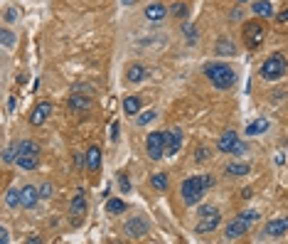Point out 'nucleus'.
<instances>
[{
	"label": "nucleus",
	"mask_w": 288,
	"mask_h": 244,
	"mask_svg": "<svg viewBox=\"0 0 288 244\" xmlns=\"http://www.w3.org/2000/svg\"><path fill=\"white\" fill-rule=\"evenodd\" d=\"M123 111H126V116H138L141 114V96H126L123 99Z\"/></svg>",
	"instance_id": "obj_21"
},
{
	"label": "nucleus",
	"mask_w": 288,
	"mask_h": 244,
	"mask_svg": "<svg viewBox=\"0 0 288 244\" xmlns=\"http://www.w3.org/2000/svg\"><path fill=\"white\" fill-rule=\"evenodd\" d=\"M155 116H158V114H155L153 109H150V111H141V114L136 116V126H148V123L153 121Z\"/></svg>",
	"instance_id": "obj_29"
},
{
	"label": "nucleus",
	"mask_w": 288,
	"mask_h": 244,
	"mask_svg": "<svg viewBox=\"0 0 288 244\" xmlns=\"http://www.w3.org/2000/svg\"><path fill=\"white\" fill-rule=\"evenodd\" d=\"M288 69V60L286 55H281V52H276V55H271V57H266L263 64H261L259 74L266 79V82H278L283 74H286Z\"/></svg>",
	"instance_id": "obj_3"
},
{
	"label": "nucleus",
	"mask_w": 288,
	"mask_h": 244,
	"mask_svg": "<svg viewBox=\"0 0 288 244\" xmlns=\"http://www.w3.org/2000/svg\"><path fill=\"white\" fill-rule=\"evenodd\" d=\"M239 217H244V219H246L249 224H256V222H259V217H261V214L256 212V210H244V212L239 214Z\"/></svg>",
	"instance_id": "obj_34"
},
{
	"label": "nucleus",
	"mask_w": 288,
	"mask_h": 244,
	"mask_svg": "<svg viewBox=\"0 0 288 244\" xmlns=\"http://www.w3.org/2000/svg\"><path fill=\"white\" fill-rule=\"evenodd\" d=\"M180 195H182V202L185 205H200L202 197L207 195V187L202 183V175H192V178H187L185 183L180 185Z\"/></svg>",
	"instance_id": "obj_4"
},
{
	"label": "nucleus",
	"mask_w": 288,
	"mask_h": 244,
	"mask_svg": "<svg viewBox=\"0 0 288 244\" xmlns=\"http://www.w3.org/2000/svg\"><path fill=\"white\" fill-rule=\"evenodd\" d=\"M165 133V155L173 158L175 153L180 151L182 146V131L180 128H170V131H163Z\"/></svg>",
	"instance_id": "obj_11"
},
{
	"label": "nucleus",
	"mask_w": 288,
	"mask_h": 244,
	"mask_svg": "<svg viewBox=\"0 0 288 244\" xmlns=\"http://www.w3.org/2000/svg\"><path fill=\"white\" fill-rule=\"evenodd\" d=\"M249 229H251V224H249L244 217H236V219H231L229 224H227V229H224V239H227V242L241 239L244 234H249Z\"/></svg>",
	"instance_id": "obj_10"
},
{
	"label": "nucleus",
	"mask_w": 288,
	"mask_h": 244,
	"mask_svg": "<svg viewBox=\"0 0 288 244\" xmlns=\"http://www.w3.org/2000/svg\"><path fill=\"white\" fill-rule=\"evenodd\" d=\"M121 3H123V5H133L136 0H121Z\"/></svg>",
	"instance_id": "obj_45"
},
{
	"label": "nucleus",
	"mask_w": 288,
	"mask_h": 244,
	"mask_svg": "<svg viewBox=\"0 0 288 244\" xmlns=\"http://www.w3.org/2000/svg\"><path fill=\"white\" fill-rule=\"evenodd\" d=\"M150 185H153L155 190H168V173H155V175L150 178Z\"/></svg>",
	"instance_id": "obj_27"
},
{
	"label": "nucleus",
	"mask_w": 288,
	"mask_h": 244,
	"mask_svg": "<svg viewBox=\"0 0 288 244\" xmlns=\"http://www.w3.org/2000/svg\"><path fill=\"white\" fill-rule=\"evenodd\" d=\"M118 185H121V192H131V183H128L126 173H118Z\"/></svg>",
	"instance_id": "obj_36"
},
{
	"label": "nucleus",
	"mask_w": 288,
	"mask_h": 244,
	"mask_svg": "<svg viewBox=\"0 0 288 244\" xmlns=\"http://www.w3.org/2000/svg\"><path fill=\"white\" fill-rule=\"evenodd\" d=\"M217 148H219L222 153H229V155H241V153L246 151V146L241 143V138H239L234 131H227V133H222V136H219Z\"/></svg>",
	"instance_id": "obj_7"
},
{
	"label": "nucleus",
	"mask_w": 288,
	"mask_h": 244,
	"mask_svg": "<svg viewBox=\"0 0 288 244\" xmlns=\"http://www.w3.org/2000/svg\"><path fill=\"white\" fill-rule=\"evenodd\" d=\"M231 20H241V10H234V13H231Z\"/></svg>",
	"instance_id": "obj_44"
},
{
	"label": "nucleus",
	"mask_w": 288,
	"mask_h": 244,
	"mask_svg": "<svg viewBox=\"0 0 288 244\" xmlns=\"http://www.w3.org/2000/svg\"><path fill=\"white\" fill-rule=\"evenodd\" d=\"M3 20L5 23H18L20 20V10L18 8H5L3 10Z\"/></svg>",
	"instance_id": "obj_30"
},
{
	"label": "nucleus",
	"mask_w": 288,
	"mask_h": 244,
	"mask_svg": "<svg viewBox=\"0 0 288 244\" xmlns=\"http://www.w3.org/2000/svg\"><path fill=\"white\" fill-rule=\"evenodd\" d=\"M74 165H77V168L87 165V153H84V155H82V153H77V155H74Z\"/></svg>",
	"instance_id": "obj_41"
},
{
	"label": "nucleus",
	"mask_w": 288,
	"mask_h": 244,
	"mask_svg": "<svg viewBox=\"0 0 288 244\" xmlns=\"http://www.w3.org/2000/svg\"><path fill=\"white\" fill-rule=\"evenodd\" d=\"M15 165L23 170H35L40 165V146L35 141H20L15 143Z\"/></svg>",
	"instance_id": "obj_2"
},
{
	"label": "nucleus",
	"mask_w": 288,
	"mask_h": 244,
	"mask_svg": "<svg viewBox=\"0 0 288 244\" xmlns=\"http://www.w3.org/2000/svg\"><path fill=\"white\" fill-rule=\"evenodd\" d=\"M69 214H72V224H82L84 214H87V195L84 190H77V195L72 197V205H69Z\"/></svg>",
	"instance_id": "obj_9"
},
{
	"label": "nucleus",
	"mask_w": 288,
	"mask_h": 244,
	"mask_svg": "<svg viewBox=\"0 0 288 244\" xmlns=\"http://www.w3.org/2000/svg\"><path fill=\"white\" fill-rule=\"evenodd\" d=\"M268 126H271V123L266 121V119H256L254 123H249V126H246V136H259V133H266V131H268Z\"/></svg>",
	"instance_id": "obj_25"
},
{
	"label": "nucleus",
	"mask_w": 288,
	"mask_h": 244,
	"mask_svg": "<svg viewBox=\"0 0 288 244\" xmlns=\"http://www.w3.org/2000/svg\"><path fill=\"white\" fill-rule=\"evenodd\" d=\"M170 13H173L175 18H187V15H190V8H187L185 3H173Z\"/></svg>",
	"instance_id": "obj_31"
},
{
	"label": "nucleus",
	"mask_w": 288,
	"mask_h": 244,
	"mask_svg": "<svg viewBox=\"0 0 288 244\" xmlns=\"http://www.w3.org/2000/svg\"><path fill=\"white\" fill-rule=\"evenodd\" d=\"M239 3H246V0H239Z\"/></svg>",
	"instance_id": "obj_46"
},
{
	"label": "nucleus",
	"mask_w": 288,
	"mask_h": 244,
	"mask_svg": "<svg viewBox=\"0 0 288 244\" xmlns=\"http://www.w3.org/2000/svg\"><path fill=\"white\" fill-rule=\"evenodd\" d=\"M251 10H254V15H259V18H273V5H271L268 0H256V3L251 5Z\"/></svg>",
	"instance_id": "obj_24"
},
{
	"label": "nucleus",
	"mask_w": 288,
	"mask_h": 244,
	"mask_svg": "<svg viewBox=\"0 0 288 244\" xmlns=\"http://www.w3.org/2000/svg\"><path fill=\"white\" fill-rule=\"evenodd\" d=\"M8 242H10V232L3 227V229H0V244H8Z\"/></svg>",
	"instance_id": "obj_42"
},
{
	"label": "nucleus",
	"mask_w": 288,
	"mask_h": 244,
	"mask_svg": "<svg viewBox=\"0 0 288 244\" xmlns=\"http://www.w3.org/2000/svg\"><path fill=\"white\" fill-rule=\"evenodd\" d=\"M204 77L212 82L214 89H222V92L231 89L234 82H236L234 69H231L229 64H224V62H207L204 64Z\"/></svg>",
	"instance_id": "obj_1"
},
{
	"label": "nucleus",
	"mask_w": 288,
	"mask_h": 244,
	"mask_svg": "<svg viewBox=\"0 0 288 244\" xmlns=\"http://www.w3.org/2000/svg\"><path fill=\"white\" fill-rule=\"evenodd\" d=\"M214 52L219 57H236V42L231 37H219L214 42Z\"/></svg>",
	"instance_id": "obj_15"
},
{
	"label": "nucleus",
	"mask_w": 288,
	"mask_h": 244,
	"mask_svg": "<svg viewBox=\"0 0 288 244\" xmlns=\"http://www.w3.org/2000/svg\"><path fill=\"white\" fill-rule=\"evenodd\" d=\"M67 104H69V109H72V111H87V109H91V99L84 96V94H77V92L69 96V101H67Z\"/></svg>",
	"instance_id": "obj_18"
},
{
	"label": "nucleus",
	"mask_w": 288,
	"mask_h": 244,
	"mask_svg": "<svg viewBox=\"0 0 288 244\" xmlns=\"http://www.w3.org/2000/svg\"><path fill=\"white\" fill-rule=\"evenodd\" d=\"M123 234L128 237V239H141L148 234V219L141 217V214H136V217H131L126 224H123Z\"/></svg>",
	"instance_id": "obj_8"
},
{
	"label": "nucleus",
	"mask_w": 288,
	"mask_h": 244,
	"mask_svg": "<svg viewBox=\"0 0 288 244\" xmlns=\"http://www.w3.org/2000/svg\"><path fill=\"white\" fill-rule=\"evenodd\" d=\"M50 114H52V104H50V101H40V104L32 109V114H30V123H32V126H42V123L50 119Z\"/></svg>",
	"instance_id": "obj_12"
},
{
	"label": "nucleus",
	"mask_w": 288,
	"mask_h": 244,
	"mask_svg": "<svg viewBox=\"0 0 288 244\" xmlns=\"http://www.w3.org/2000/svg\"><path fill=\"white\" fill-rule=\"evenodd\" d=\"M145 74H148V72H145L143 64H131V67L126 69V79H128L131 84H138V82H143Z\"/></svg>",
	"instance_id": "obj_22"
},
{
	"label": "nucleus",
	"mask_w": 288,
	"mask_h": 244,
	"mask_svg": "<svg viewBox=\"0 0 288 244\" xmlns=\"http://www.w3.org/2000/svg\"><path fill=\"white\" fill-rule=\"evenodd\" d=\"M241 37H244V45H246L249 50H259L261 45H263V40H266L263 23H261V20H249V23L244 25V30H241Z\"/></svg>",
	"instance_id": "obj_5"
},
{
	"label": "nucleus",
	"mask_w": 288,
	"mask_h": 244,
	"mask_svg": "<svg viewBox=\"0 0 288 244\" xmlns=\"http://www.w3.org/2000/svg\"><path fill=\"white\" fill-rule=\"evenodd\" d=\"M182 32H185V37H187V42H190V45H192V42H197V35H200V32H197V28H195L192 23H185V25H182Z\"/></svg>",
	"instance_id": "obj_28"
},
{
	"label": "nucleus",
	"mask_w": 288,
	"mask_h": 244,
	"mask_svg": "<svg viewBox=\"0 0 288 244\" xmlns=\"http://www.w3.org/2000/svg\"><path fill=\"white\" fill-rule=\"evenodd\" d=\"M145 153H148L150 160L165 158V133L163 131H150L145 136Z\"/></svg>",
	"instance_id": "obj_6"
},
{
	"label": "nucleus",
	"mask_w": 288,
	"mask_h": 244,
	"mask_svg": "<svg viewBox=\"0 0 288 244\" xmlns=\"http://www.w3.org/2000/svg\"><path fill=\"white\" fill-rule=\"evenodd\" d=\"M118 133H121V126H118V121H114V123H111V136H109L114 143L118 141Z\"/></svg>",
	"instance_id": "obj_40"
},
{
	"label": "nucleus",
	"mask_w": 288,
	"mask_h": 244,
	"mask_svg": "<svg viewBox=\"0 0 288 244\" xmlns=\"http://www.w3.org/2000/svg\"><path fill=\"white\" fill-rule=\"evenodd\" d=\"M0 42H3V47H13L15 45V35L8 30V28H3L0 30Z\"/></svg>",
	"instance_id": "obj_32"
},
{
	"label": "nucleus",
	"mask_w": 288,
	"mask_h": 244,
	"mask_svg": "<svg viewBox=\"0 0 288 244\" xmlns=\"http://www.w3.org/2000/svg\"><path fill=\"white\" fill-rule=\"evenodd\" d=\"M23 190V210H32V207H37V202H40V187H35V185H25V187H20Z\"/></svg>",
	"instance_id": "obj_16"
},
{
	"label": "nucleus",
	"mask_w": 288,
	"mask_h": 244,
	"mask_svg": "<svg viewBox=\"0 0 288 244\" xmlns=\"http://www.w3.org/2000/svg\"><path fill=\"white\" fill-rule=\"evenodd\" d=\"M165 15H168V8H165L163 3H150V5H145V18H148L150 23H163Z\"/></svg>",
	"instance_id": "obj_17"
},
{
	"label": "nucleus",
	"mask_w": 288,
	"mask_h": 244,
	"mask_svg": "<svg viewBox=\"0 0 288 244\" xmlns=\"http://www.w3.org/2000/svg\"><path fill=\"white\" fill-rule=\"evenodd\" d=\"M207 158H209V148H204V146H202V148H197L195 160H197V163H207Z\"/></svg>",
	"instance_id": "obj_37"
},
{
	"label": "nucleus",
	"mask_w": 288,
	"mask_h": 244,
	"mask_svg": "<svg viewBox=\"0 0 288 244\" xmlns=\"http://www.w3.org/2000/svg\"><path fill=\"white\" fill-rule=\"evenodd\" d=\"M15 146H10V148H5V153H3V163L5 165H10V163H15Z\"/></svg>",
	"instance_id": "obj_35"
},
{
	"label": "nucleus",
	"mask_w": 288,
	"mask_h": 244,
	"mask_svg": "<svg viewBox=\"0 0 288 244\" xmlns=\"http://www.w3.org/2000/svg\"><path fill=\"white\" fill-rule=\"evenodd\" d=\"M222 222V214L214 212V214H207V217H200V222L195 224V232L197 234H207V232H214Z\"/></svg>",
	"instance_id": "obj_14"
},
{
	"label": "nucleus",
	"mask_w": 288,
	"mask_h": 244,
	"mask_svg": "<svg viewBox=\"0 0 288 244\" xmlns=\"http://www.w3.org/2000/svg\"><path fill=\"white\" fill-rule=\"evenodd\" d=\"M263 234H266V237H283V234H288V214L286 217H276V219H271V222L266 224Z\"/></svg>",
	"instance_id": "obj_13"
},
{
	"label": "nucleus",
	"mask_w": 288,
	"mask_h": 244,
	"mask_svg": "<svg viewBox=\"0 0 288 244\" xmlns=\"http://www.w3.org/2000/svg\"><path fill=\"white\" fill-rule=\"evenodd\" d=\"M8 109H10V111H15V96H10V99H8Z\"/></svg>",
	"instance_id": "obj_43"
},
{
	"label": "nucleus",
	"mask_w": 288,
	"mask_h": 244,
	"mask_svg": "<svg viewBox=\"0 0 288 244\" xmlns=\"http://www.w3.org/2000/svg\"><path fill=\"white\" fill-rule=\"evenodd\" d=\"M126 210H128V205H126L123 200H118V197L106 200V212L109 214H118V212H126Z\"/></svg>",
	"instance_id": "obj_26"
},
{
	"label": "nucleus",
	"mask_w": 288,
	"mask_h": 244,
	"mask_svg": "<svg viewBox=\"0 0 288 244\" xmlns=\"http://www.w3.org/2000/svg\"><path fill=\"white\" fill-rule=\"evenodd\" d=\"M276 25H288V8L276 15Z\"/></svg>",
	"instance_id": "obj_39"
},
{
	"label": "nucleus",
	"mask_w": 288,
	"mask_h": 244,
	"mask_svg": "<svg viewBox=\"0 0 288 244\" xmlns=\"http://www.w3.org/2000/svg\"><path fill=\"white\" fill-rule=\"evenodd\" d=\"M52 192H55V187H52V183L40 185V200H50V197H52Z\"/></svg>",
	"instance_id": "obj_33"
},
{
	"label": "nucleus",
	"mask_w": 288,
	"mask_h": 244,
	"mask_svg": "<svg viewBox=\"0 0 288 244\" xmlns=\"http://www.w3.org/2000/svg\"><path fill=\"white\" fill-rule=\"evenodd\" d=\"M101 168V148L99 146H91L87 151V170L89 173H96Z\"/></svg>",
	"instance_id": "obj_19"
},
{
	"label": "nucleus",
	"mask_w": 288,
	"mask_h": 244,
	"mask_svg": "<svg viewBox=\"0 0 288 244\" xmlns=\"http://www.w3.org/2000/svg\"><path fill=\"white\" fill-rule=\"evenodd\" d=\"M5 207H10V210H18V207H23V190H18V187H10V190L5 192Z\"/></svg>",
	"instance_id": "obj_20"
},
{
	"label": "nucleus",
	"mask_w": 288,
	"mask_h": 244,
	"mask_svg": "<svg viewBox=\"0 0 288 244\" xmlns=\"http://www.w3.org/2000/svg\"><path fill=\"white\" fill-rule=\"evenodd\" d=\"M214 212H219V210L212 207V205H202L200 210H197V217H207V214H214Z\"/></svg>",
	"instance_id": "obj_38"
},
{
	"label": "nucleus",
	"mask_w": 288,
	"mask_h": 244,
	"mask_svg": "<svg viewBox=\"0 0 288 244\" xmlns=\"http://www.w3.org/2000/svg\"><path fill=\"white\" fill-rule=\"evenodd\" d=\"M224 173H227L229 178H241V175H249L251 168H249V163H229V165L224 168Z\"/></svg>",
	"instance_id": "obj_23"
}]
</instances>
